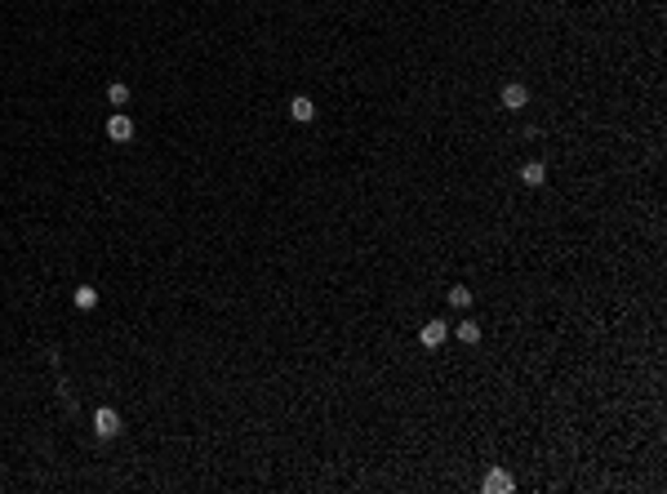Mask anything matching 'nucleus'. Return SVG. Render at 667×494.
Returning <instances> with one entry per match:
<instances>
[{"mask_svg":"<svg viewBox=\"0 0 667 494\" xmlns=\"http://www.w3.org/2000/svg\"><path fill=\"white\" fill-rule=\"evenodd\" d=\"M290 116L298 121V125H307V121H316V103L307 94H298V98H290Z\"/></svg>","mask_w":667,"mask_h":494,"instance_id":"nucleus-5","label":"nucleus"},{"mask_svg":"<svg viewBox=\"0 0 667 494\" xmlns=\"http://www.w3.org/2000/svg\"><path fill=\"white\" fill-rule=\"evenodd\" d=\"M516 490V481H512V472H503V468H494L490 476H485V494H512Z\"/></svg>","mask_w":667,"mask_h":494,"instance_id":"nucleus-7","label":"nucleus"},{"mask_svg":"<svg viewBox=\"0 0 667 494\" xmlns=\"http://www.w3.org/2000/svg\"><path fill=\"white\" fill-rule=\"evenodd\" d=\"M521 183H525V187H543V183H547V165H543V160H525V165H521Z\"/></svg>","mask_w":667,"mask_h":494,"instance_id":"nucleus-6","label":"nucleus"},{"mask_svg":"<svg viewBox=\"0 0 667 494\" xmlns=\"http://www.w3.org/2000/svg\"><path fill=\"white\" fill-rule=\"evenodd\" d=\"M107 138L111 143H129L133 138V121L125 116V111H111V116H107Z\"/></svg>","mask_w":667,"mask_h":494,"instance_id":"nucleus-3","label":"nucleus"},{"mask_svg":"<svg viewBox=\"0 0 667 494\" xmlns=\"http://www.w3.org/2000/svg\"><path fill=\"white\" fill-rule=\"evenodd\" d=\"M454 334H458V343H480V325L476 321H458Z\"/></svg>","mask_w":667,"mask_h":494,"instance_id":"nucleus-11","label":"nucleus"},{"mask_svg":"<svg viewBox=\"0 0 667 494\" xmlns=\"http://www.w3.org/2000/svg\"><path fill=\"white\" fill-rule=\"evenodd\" d=\"M72 303H76L80 312H94V307H98V290H94V285H76Z\"/></svg>","mask_w":667,"mask_h":494,"instance_id":"nucleus-8","label":"nucleus"},{"mask_svg":"<svg viewBox=\"0 0 667 494\" xmlns=\"http://www.w3.org/2000/svg\"><path fill=\"white\" fill-rule=\"evenodd\" d=\"M445 339H449V325H445V321H427V325L419 329V343H423V348H441Z\"/></svg>","mask_w":667,"mask_h":494,"instance_id":"nucleus-4","label":"nucleus"},{"mask_svg":"<svg viewBox=\"0 0 667 494\" xmlns=\"http://www.w3.org/2000/svg\"><path fill=\"white\" fill-rule=\"evenodd\" d=\"M498 103H503V111H521V107H529V85H521V80H507L503 94H498Z\"/></svg>","mask_w":667,"mask_h":494,"instance_id":"nucleus-2","label":"nucleus"},{"mask_svg":"<svg viewBox=\"0 0 667 494\" xmlns=\"http://www.w3.org/2000/svg\"><path fill=\"white\" fill-rule=\"evenodd\" d=\"M107 103L111 107H125L129 103V85H125V80H111V85H107Z\"/></svg>","mask_w":667,"mask_h":494,"instance_id":"nucleus-9","label":"nucleus"},{"mask_svg":"<svg viewBox=\"0 0 667 494\" xmlns=\"http://www.w3.org/2000/svg\"><path fill=\"white\" fill-rule=\"evenodd\" d=\"M121 432H125V419L116 415L111 405H103V410H94V437H98V441H116V437H121Z\"/></svg>","mask_w":667,"mask_h":494,"instance_id":"nucleus-1","label":"nucleus"},{"mask_svg":"<svg viewBox=\"0 0 667 494\" xmlns=\"http://www.w3.org/2000/svg\"><path fill=\"white\" fill-rule=\"evenodd\" d=\"M449 307L467 312V307H472V290H467V285H454V290H449Z\"/></svg>","mask_w":667,"mask_h":494,"instance_id":"nucleus-10","label":"nucleus"}]
</instances>
